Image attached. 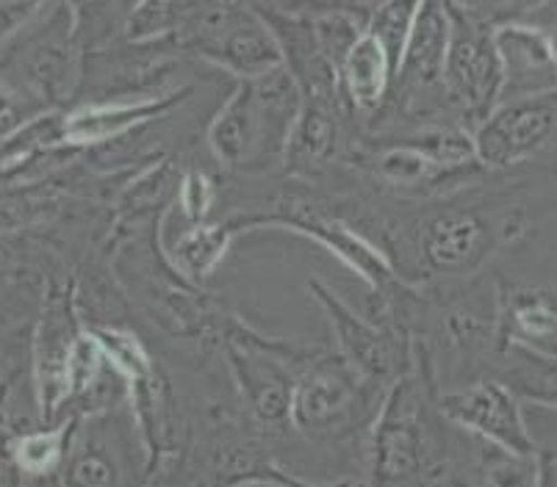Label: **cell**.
Here are the masks:
<instances>
[{
  "mask_svg": "<svg viewBox=\"0 0 557 487\" xmlns=\"http://www.w3.org/2000/svg\"><path fill=\"white\" fill-rule=\"evenodd\" d=\"M539 454V451H535ZM516 454L503 446L480 440V471L488 487H533L539 474V457Z\"/></svg>",
  "mask_w": 557,
  "mask_h": 487,
  "instance_id": "d4e9b609",
  "label": "cell"
},
{
  "mask_svg": "<svg viewBox=\"0 0 557 487\" xmlns=\"http://www.w3.org/2000/svg\"><path fill=\"white\" fill-rule=\"evenodd\" d=\"M539 474L533 487H557V449H539Z\"/></svg>",
  "mask_w": 557,
  "mask_h": 487,
  "instance_id": "f1b7e54d",
  "label": "cell"
},
{
  "mask_svg": "<svg viewBox=\"0 0 557 487\" xmlns=\"http://www.w3.org/2000/svg\"><path fill=\"white\" fill-rule=\"evenodd\" d=\"M428 487H460V485H458V482H453V479H449L447 474H442V476H438V479H433V482H430Z\"/></svg>",
  "mask_w": 557,
  "mask_h": 487,
  "instance_id": "4dcf8cb0",
  "label": "cell"
},
{
  "mask_svg": "<svg viewBox=\"0 0 557 487\" xmlns=\"http://www.w3.org/2000/svg\"><path fill=\"white\" fill-rule=\"evenodd\" d=\"M552 211H557L555 175L516 180L503 191L466 200H444L419 213L408 227L380 225L372 241L380 247L397 238L405 266H417V286L422 280L466 283Z\"/></svg>",
  "mask_w": 557,
  "mask_h": 487,
  "instance_id": "6da1fadb",
  "label": "cell"
},
{
  "mask_svg": "<svg viewBox=\"0 0 557 487\" xmlns=\"http://www.w3.org/2000/svg\"><path fill=\"white\" fill-rule=\"evenodd\" d=\"M449 39L444 55V98L458 111L460 125L474 130L505 98V70L496 50L491 20L466 7L463 0H447Z\"/></svg>",
  "mask_w": 557,
  "mask_h": 487,
  "instance_id": "5b68a950",
  "label": "cell"
},
{
  "mask_svg": "<svg viewBox=\"0 0 557 487\" xmlns=\"http://www.w3.org/2000/svg\"><path fill=\"white\" fill-rule=\"evenodd\" d=\"M191 98V86L175 91L153 95V98H116L95 100L89 105L64 114V145L67 147H106L120 139H128L134 130H141L153 120L172 114Z\"/></svg>",
  "mask_w": 557,
  "mask_h": 487,
  "instance_id": "4fadbf2b",
  "label": "cell"
},
{
  "mask_svg": "<svg viewBox=\"0 0 557 487\" xmlns=\"http://www.w3.org/2000/svg\"><path fill=\"white\" fill-rule=\"evenodd\" d=\"M308 294L317 299V304L325 313L331 324L336 352L347 360L369 385L386 394L399 374L408 372L413 360V344L408 341V333L397 327L372 322L363 313L352 311L327 283L319 277L308 280Z\"/></svg>",
  "mask_w": 557,
  "mask_h": 487,
  "instance_id": "ba28073f",
  "label": "cell"
},
{
  "mask_svg": "<svg viewBox=\"0 0 557 487\" xmlns=\"http://www.w3.org/2000/svg\"><path fill=\"white\" fill-rule=\"evenodd\" d=\"M186 50H197L214 67L236 80L261 78L283 67V53L272 28L252 9H206L189 30H178Z\"/></svg>",
  "mask_w": 557,
  "mask_h": 487,
  "instance_id": "9c48e42d",
  "label": "cell"
},
{
  "mask_svg": "<svg viewBox=\"0 0 557 487\" xmlns=\"http://www.w3.org/2000/svg\"><path fill=\"white\" fill-rule=\"evenodd\" d=\"M338 105L342 103L302 98V109L292 125L286 152H283V166L288 175L311 177L333 164L342 145Z\"/></svg>",
  "mask_w": 557,
  "mask_h": 487,
  "instance_id": "ac0fdd59",
  "label": "cell"
},
{
  "mask_svg": "<svg viewBox=\"0 0 557 487\" xmlns=\"http://www.w3.org/2000/svg\"><path fill=\"white\" fill-rule=\"evenodd\" d=\"M499 383L508 385L519 402L557 410V354L527 349L519 344H499L494 354Z\"/></svg>",
  "mask_w": 557,
  "mask_h": 487,
  "instance_id": "44dd1931",
  "label": "cell"
},
{
  "mask_svg": "<svg viewBox=\"0 0 557 487\" xmlns=\"http://www.w3.org/2000/svg\"><path fill=\"white\" fill-rule=\"evenodd\" d=\"M546 45H549L552 64L557 67V25H555V28H546Z\"/></svg>",
  "mask_w": 557,
  "mask_h": 487,
  "instance_id": "f546056e",
  "label": "cell"
},
{
  "mask_svg": "<svg viewBox=\"0 0 557 487\" xmlns=\"http://www.w3.org/2000/svg\"><path fill=\"white\" fill-rule=\"evenodd\" d=\"M380 399L383 390L369 385L336 349H319L295 379L288 426L308 440L338 438L377 413Z\"/></svg>",
  "mask_w": 557,
  "mask_h": 487,
  "instance_id": "8992f818",
  "label": "cell"
},
{
  "mask_svg": "<svg viewBox=\"0 0 557 487\" xmlns=\"http://www.w3.org/2000/svg\"><path fill=\"white\" fill-rule=\"evenodd\" d=\"M120 433L98 415H89V429L75 440L64 457V485L67 487H123L125 454Z\"/></svg>",
  "mask_w": 557,
  "mask_h": 487,
  "instance_id": "d6986e66",
  "label": "cell"
},
{
  "mask_svg": "<svg viewBox=\"0 0 557 487\" xmlns=\"http://www.w3.org/2000/svg\"><path fill=\"white\" fill-rule=\"evenodd\" d=\"M220 347L225 349L233 383L250 408L252 419L267 429L288 426L295 379L319 349L277 341L252 329L239 316H222Z\"/></svg>",
  "mask_w": 557,
  "mask_h": 487,
  "instance_id": "277c9868",
  "label": "cell"
},
{
  "mask_svg": "<svg viewBox=\"0 0 557 487\" xmlns=\"http://www.w3.org/2000/svg\"><path fill=\"white\" fill-rule=\"evenodd\" d=\"M216 180L202 170H184L178 180V191H175V202L172 208L178 211V220L186 225H200V222H209L211 213L216 208Z\"/></svg>",
  "mask_w": 557,
  "mask_h": 487,
  "instance_id": "484cf974",
  "label": "cell"
},
{
  "mask_svg": "<svg viewBox=\"0 0 557 487\" xmlns=\"http://www.w3.org/2000/svg\"><path fill=\"white\" fill-rule=\"evenodd\" d=\"M438 413L485 444L503 446L516 454H535L533 435L527 429L519 396L496 377H483L466 388L438 394Z\"/></svg>",
  "mask_w": 557,
  "mask_h": 487,
  "instance_id": "8fae6325",
  "label": "cell"
},
{
  "mask_svg": "<svg viewBox=\"0 0 557 487\" xmlns=\"http://www.w3.org/2000/svg\"><path fill=\"white\" fill-rule=\"evenodd\" d=\"M302 109V89L286 67L236 80L209 122V150L231 172H263L283 164L288 134Z\"/></svg>",
  "mask_w": 557,
  "mask_h": 487,
  "instance_id": "3957f363",
  "label": "cell"
},
{
  "mask_svg": "<svg viewBox=\"0 0 557 487\" xmlns=\"http://www.w3.org/2000/svg\"><path fill=\"white\" fill-rule=\"evenodd\" d=\"M42 333L45 347L42 358H39L42 408L45 413H53V410H59L67 402V365L75 338L81 335L78 304L73 302V291H62L53 299Z\"/></svg>",
  "mask_w": 557,
  "mask_h": 487,
  "instance_id": "ffe728a7",
  "label": "cell"
},
{
  "mask_svg": "<svg viewBox=\"0 0 557 487\" xmlns=\"http://www.w3.org/2000/svg\"><path fill=\"white\" fill-rule=\"evenodd\" d=\"M75 34L92 50L106 48L120 23V0H70Z\"/></svg>",
  "mask_w": 557,
  "mask_h": 487,
  "instance_id": "4316f807",
  "label": "cell"
},
{
  "mask_svg": "<svg viewBox=\"0 0 557 487\" xmlns=\"http://www.w3.org/2000/svg\"><path fill=\"white\" fill-rule=\"evenodd\" d=\"M236 225H239V236L261 230H283L319 244L342 266L356 274L358 280L367 283V288L377 294L380 302H388V299H394L410 286L394 272V263L388 261V255L380 250L377 244L369 241L363 233L349 227L344 220L319 211L317 205H292L277 213H242V216H236Z\"/></svg>",
  "mask_w": 557,
  "mask_h": 487,
  "instance_id": "52a82bcc",
  "label": "cell"
},
{
  "mask_svg": "<svg viewBox=\"0 0 557 487\" xmlns=\"http://www.w3.org/2000/svg\"><path fill=\"white\" fill-rule=\"evenodd\" d=\"M75 424L55 426V429H45V433L28 435L20 440L17 446V460L25 471L32 474H48V471L59 469L64 463L70 449V433Z\"/></svg>",
  "mask_w": 557,
  "mask_h": 487,
  "instance_id": "83f0119b",
  "label": "cell"
},
{
  "mask_svg": "<svg viewBox=\"0 0 557 487\" xmlns=\"http://www.w3.org/2000/svg\"><path fill=\"white\" fill-rule=\"evenodd\" d=\"M438 419L442 413L430 354L422 344H413L408 372L394 379L374 413L367 487H428L447 474L442 433L435 426Z\"/></svg>",
  "mask_w": 557,
  "mask_h": 487,
  "instance_id": "7a4b0ae2",
  "label": "cell"
},
{
  "mask_svg": "<svg viewBox=\"0 0 557 487\" xmlns=\"http://www.w3.org/2000/svg\"><path fill=\"white\" fill-rule=\"evenodd\" d=\"M419 3L422 0H380L367 17V30L388 50L397 70L399 61H403L405 45H408L410 28H413V20H417Z\"/></svg>",
  "mask_w": 557,
  "mask_h": 487,
  "instance_id": "cb8c5ba5",
  "label": "cell"
},
{
  "mask_svg": "<svg viewBox=\"0 0 557 487\" xmlns=\"http://www.w3.org/2000/svg\"><path fill=\"white\" fill-rule=\"evenodd\" d=\"M86 329L95 335V341L100 344V352H103L109 372L120 383L136 385L159 372L148 344L141 341V335L134 333L131 327H120V324H92V327Z\"/></svg>",
  "mask_w": 557,
  "mask_h": 487,
  "instance_id": "7402d4cb",
  "label": "cell"
},
{
  "mask_svg": "<svg viewBox=\"0 0 557 487\" xmlns=\"http://www.w3.org/2000/svg\"><path fill=\"white\" fill-rule=\"evenodd\" d=\"M239 238L236 216L220 222H200V225H186L181 222L178 233L170 236L159 227V247L164 252L172 272L184 277L191 286H202L211 274L225 261L231 244Z\"/></svg>",
  "mask_w": 557,
  "mask_h": 487,
  "instance_id": "e0dca14e",
  "label": "cell"
},
{
  "mask_svg": "<svg viewBox=\"0 0 557 487\" xmlns=\"http://www.w3.org/2000/svg\"><path fill=\"white\" fill-rule=\"evenodd\" d=\"M336 78L342 103L349 111L374 114L383 109L386 98L392 95L394 80H397V64L392 61L388 50L363 28L361 37L352 42V48L338 64Z\"/></svg>",
  "mask_w": 557,
  "mask_h": 487,
  "instance_id": "2e32d148",
  "label": "cell"
},
{
  "mask_svg": "<svg viewBox=\"0 0 557 487\" xmlns=\"http://www.w3.org/2000/svg\"><path fill=\"white\" fill-rule=\"evenodd\" d=\"M494 291L499 344L557 354V288L499 277Z\"/></svg>",
  "mask_w": 557,
  "mask_h": 487,
  "instance_id": "5bb4252c",
  "label": "cell"
},
{
  "mask_svg": "<svg viewBox=\"0 0 557 487\" xmlns=\"http://www.w3.org/2000/svg\"><path fill=\"white\" fill-rule=\"evenodd\" d=\"M474 145L491 172L513 170L557 147V89L496 105L474 128Z\"/></svg>",
  "mask_w": 557,
  "mask_h": 487,
  "instance_id": "30bf717a",
  "label": "cell"
},
{
  "mask_svg": "<svg viewBox=\"0 0 557 487\" xmlns=\"http://www.w3.org/2000/svg\"><path fill=\"white\" fill-rule=\"evenodd\" d=\"M496 50L505 70V100L527 98L557 89V67L552 64L546 28L508 20L494 28Z\"/></svg>",
  "mask_w": 557,
  "mask_h": 487,
  "instance_id": "9a60e30c",
  "label": "cell"
},
{
  "mask_svg": "<svg viewBox=\"0 0 557 487\" xmlns=\"http://www.w3.org/2000/svg\"><path fill=\"white\" fill-rule=\"evenodd\" d=\"M206 9L209 0H139L125 20V39L145 42L178 34L184 25H191Z\"/></svg>",
  "mask_w": 557,
  "mask_h": 487,
  "instance_id": "603a6c76",
  "label": "cell"
},
{
  "mask_svg": "<svg viewBox=\"0 0 557 487\" xmlns=\"http://www.w3.org/2000/svg\"><path fill=\"white\" fill-rule=\"evenodd\" d=\"M447 39V0H422L392 89L405 111H433L435 103H447L442 84Z\"/></svg>",
  "mask_w": 557,
  "mask_h": 487,
  "instance_id": "7c38bea8",
  "label": "cell"
}]
</instances>
